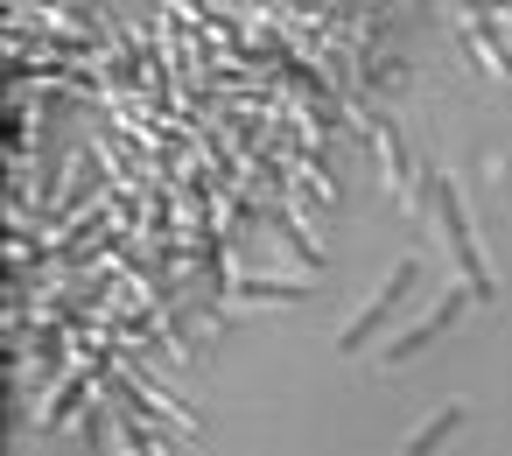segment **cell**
I'll return each instance as SVG.
<instances>
[{
	"mask_svg": "<svg viewBox=\"0 0 512 456\" xmlns=\"http://www.w3.org/2000/svg\"><path fill=\"white\" fill-rule=\"evenodd\" d=\"M428 204H435V218H442V232H449V253H456V267H463V288H470L477 302H491V267L477 260L470 218H463V204H456V183H449L442 169L428 176Z\"/></svg>",
	"mask_w": 512,
	"mask_h": 456,
	"instance_id": "1",
	"label": "cell"
},
{
	"mask_svg": "<svg viewBox=\"0 0 512 456\" xmlns=\"http://www.w3.org/2000/svg\"><path fill=\"white\" fill-rule=\"evenodd\" d=\"M470 302H477L470 288H442V295H435V309H428L421 323H407V330H400L393 344H379V365H400V358H414V351H428V344H435L442 330H456V316H463Z\"/></svg>",
	"mask_w": 512,
	"mask_h": 456,
	"instance_id": "2",
	"label": "cell"
},
{
	"mask_svg": "<svg viewBox=\"0 0 512 456\" xmlns=\"http://www.w3.org/2000/svg\"><path fill=\"white\" fill-rule=\"evenodd\" d=\"M414 281H421V260H400V267L386 274V288H379V295H372V302H365V309H358V316L344 323V337H337V351H365V344L379 337V323L393 316V302H400V295H407Z\"/></svg>",
	"mask_w": 512,
	"mask_h": 456,
	"instance_id": "3",
	"label": "cell"
},
{
	"mask_svg": "<svg viewBox=\"0 0 512 456\" xmlns=\"http://www.w3.org/2000/svg\"><path fill=\"white\" fill-rule=\"evenodd\" d=\"M463 421H470V407H463V400H442V407H435V414H428V421H421V428L400 442V456H435V449H442V442H449Z\"/></svg>",
	"mask_w": 512,
	"mask_h": 456,
	"instance_id": "4",
	"label": "cell"
},
{
	"mask_svg": "<svg viewBox=\"0 0 512 456\" xmlns=\"http://www.w3.org/2000/svg\"><path fill=\"white\" fill-rule=\"evenodd\" d=\"M379 155H386V183H393V197H400V204H421V197H414V162H407V141H400L393 120H379Z\"/></svg>",
	"mask_w": 512,
	"mask_h": 456,
	"instance_id": "5",
	"label": "cell"
},
{
	"mask_svg": "<svg viewBox=\"0 0 512 456\" xmlns=\"http://www.w3.org/2000/svg\"><path fill=\"white\" fill-rule=\"evenodd\" d=\"M127 449H134V456H148V435H141L134 421H127ZM155 456H162V449H155Z\"/></svg>",
	"mask_w": 512,
	"mask_h": 456,
	"instance_id": "6",
	"label": "cell"
}]
</instances>
